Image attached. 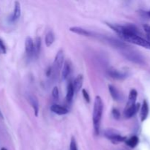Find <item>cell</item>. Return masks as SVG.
Returning a JSON list of instances; mask_svg holds the SVG:
<instances>
[{
	"instance_id": "obj_10",
	"label": "cell",
	"mask_w": 150,
	"mask_h": 150,
	"mask_svg": "<svg viewBox=\"0 0 150 150\" xmlns=\"http://www.w3.org/2000/svg\"><path fill=\"white\" fill-rule=\"evenodd\" d=\"M51 111L58 115H64L69 112V110L64 106L57 104H54L51 106Z\"/></svg>"
},
{
	"instance_id": "obj_16",
	"label": "cell",
	"mask_w": 150,
	"mask_h": 150,
	"mask_svg": "<svg viewBox=\"0 0 150 150\" xmlns=\"http://www.w3.org/2000/svg\"><path fill=\"white\" fill-rule=\"evenodd\" d=\"M75 95V91L74 88H73V83L70 82L67 84V94H66V100H67V102L70 103L73 100V96Z\"/></svg>"
},
{
	"instance_id": "obj_25",
	"label": "cell",
	"mask_w": 150,
	"mask_h": 150,
	"mask_svg": "<svg viewBox=\"0 0 150 150\" xmlns=\"http://www.w3.org/2000/svg\"><path fill=\"white\" fill-rule=\"evenodd\" d=\"M6 52H7V48H6L5 45L4 44L3 41L0 39V53L5 54Z\"/></svg>"
},
{
	"instance_id": "obj_15",
	"label": "cell",
	"mask_w": 150,
	"mask_h": 150,
	"mask_svg": "<svg viewBox=\"0 0 150 150\" xmlns=\"http://www.w3.org/2000/svg\"><path fill=\"white\" fill-rule=\"evenodd\" d=\"M70 31L76 34H79L80 35H84V36H90L92 35L90 32L82 27H79V26H72L70 28Z\"/></svg>"
},
{
	"instance_id": "obj_27",
	"label": "cell",
	"mask_w": 150,
	"mask_h": 150,
	"mask_svg": "<svg viewBox=\"0 0 150 150\" xmlns=\"http://www.w3.org/2000/svg\"><path fill=\"white\" fill-rule=\"evenodd\" d=\"M1 150H7V149H6V148L3 147V148H1Z\"/></svg>"
},
{
	"instance_id": "obj_17",
	"label": "cell",
	"mask_w": 150,
	"mask_h": 150,
	"mask_svg": "<svg viewBox=\"0 0 150 150\" xmlns=\"http://www.w3.org/2000/svg\"><path fill=\"white\" fill-rule=\"evenodd\" d=\"M108 90L114 100H119L121 98V95L116 87L112 85H108Z\"/></svg>"
},
{
	"instance_id": "obj_4",
	"label": "cell",
	"mask_w": 150,
	"mask_h": 150,
	"mask_svg": "<svg viewBox=\"0 0 150 150\" xmlns=\"http://www.w3.org/2000/svg\"><path fill=\"white\" fill-rule=\"evenodd\" d=\"M63 62H64V52H63L62 50H59L55 57L54 65L51 67L52 74H56L59 71L60 69L63 66Z\"/></svg>"
},
{
	"instance_id": "obj_23",
	"label": "cell",
	"mask_w": 150,
	"mask_h": 150,
	"mask_svg": "<svg viewBox=\"0 0 150 150\" xmlns=\"http://www.w3.org/2000/svg\"><path fill=\"white\" fill-rule=\"evenodd\" d=\"M144 29L145 33H146V37H147L148 38L147 40L150 42V25H148V24L144 25Z\"/></svg>"
},
{
	"instance_id": "obj_26",
	"label": "cell",
	"mask_w": 150,
	"mask_h": 150,
	"mask_svg": "<svg viewBox=\"0 0 150 150\" xmlns=\"http://www.w3.org/2000/svg\"><path fill=\"white\" fill-rule=\"evenodd\" d=\"M82 94H83V98H84L85 100L87 103L90 102V98H89V95L88 94V92H86V89H82Z\"/></svg>"
},
{
	"instance_id": "obj_13",
	"label": "cell",
	"mask_w": 150,
	"mask_h": 150,
	"mask_svg": "<svg viewBox=\"0 0 150 150\" xmlns=\"http://www.w3.org/2000/svg\"><path fill=\"white\" fill-rule=\"evenodd\" d=\"M62 78L63 80H66L69 77L71 72V66L68 62V61H66L64 63V65L62 66Z\"/></svg>"
},
{
	"instance_id": "obj_2",
	"label": "cell",
	"mask_w": 150,
	"mask_h": 150,
	"mask_svg": "<svg viewBox=\"0 0 150 150\" xmlns=\"http://www.w3.org/2000/svg\"><path fill=\"white\" fill-rule=\"evenodd\" d=\"M121 51L122 54L127 59L136 63V64H142L144 63V57L139 52L129 48V46H125V48H123L122 49H121Z\"/></svg>"
},
{
	"instance_id": "obj_12",
	"label": "cell",
	"mask_w": 150,
	"mask_h": 150,
	"mask_svg": "<svg viewBox=\"0 0 150 150\" xmlns=\"http://www.w3.org/2000/svg\"><path fill=\"white\" fill-rule=\"evenodd\" d=\"M83 77L82 75H79V76L75 79L73 83H73V88H74L75 93H78V92L81 90L82 86H83Z\"/></svg>"
},
{
	"instance_id": "obj_8",
	"label": "cell",
	"mask_w": 150,
	"mask_h": 150,
	"mask_svg": "<svg viewBox=\"0 0 150 150\" xmlns=\"http://www.w3.org/2000/svg\"><path fill=\"white\" fill-rule=\"evenodd\" d=\"M108 73L111 78L117 79V80H123L127 77V74L125 73L120 72L117 70H114V69H110Z\"/></svg>"
},
{
	"instance_id": "obj_7",
	"label": "cell",
	"mask_w": 150,
	"mask_h": 150,
	"mask_svg": "<svg viewBox=\"0 0 150 150\" xmlns=\"http://www.w3.org/2000/svg\"><path fill=\"white\" fill-rule=\"evenodd\" d=\"M21 14V4L18 1H16L15 2V7L14 10H13V13L12 16L10 17V21L15 22L17 21L20 18Z\"/></svg>"
},
{
	"instance_id": "obj_11",
	"label": "cell",
	"mask_w": 150,
	"mask_h": 150,
	"mask_svg": "<svg viewBox=\"0 0 150 150\" xmlns=\"http://www.w3.org/2000/svg\"><path fill=\"white\" fill-rule=\"evenodd\" d=\"M148 114H149V105L146 100H144L141 108V121L144 122L147 119Z\"/></svg>"
},
{
	"instance_id": "obj_24",
	"label": "cell",
	"mask_w": 150,
	"mask_h": 150,
	"mask_svg": "<svg viewBox=\"0 0 150 150\" xmlns=\"http://www.w3.org/2000/svg\"><path fill=\"white\" fill-rule=\"evenodd\" d=\"M112 116L114 119H116V120H119V119L120 118V116L121 115H120V112L119 111L118 109L114 108V109L112 110Z\"/></svg>"
},
{
	"instance_id": "obj_14",
	"label": "cell",
	"mask_w": 150,
	"mask_h": 150,
	"mask_svg": "<svg viewBox=\"0 0 150 150\" xmlns=\"http://www.w3.org/2000/svg\"><path fill=\"white\" fill-rule=\"evenodd\" d=\"M29 101L32 107L33 108L35 116L38 117V113H39V103H38V100L34 95H31V96L29 97Z\"/></svg>"
},
{
	"instance_id": "obj_18",
	"label": "cell",
	"mask_w": 150,
	"mask_h": 150,
	"mask_svg": "<svg viewBox=\"0 0 150 150\" xmlns=\"http://www.w3.org/2000/svg\"><path fill=\"white\" fill-rule=\"evenodd\" d=\"M126 144L128 146H130V148H135L136 146H137V145L139 143V139L138 136H133L131 138H130L129 139H127L125 141Z\"/></svg>"
},
{
	"instance_id": "obj_20",
	"label": "cell",
	"mask_w": 150,
	"mask_h": 150,
	"mask_svg": "<svg viewBox=\"0 0 150 150\" xmlns=\"http://www.w3.org/2000/svg\"><path fill=\"white\" fill-rule=\"evenodd\" d=\"M40 47H41V39L40 38H37L35 39V42L34 43V56L38 57L40 51Z\"/></svg>"
},
{
	"instance_id": "obj_3",
	"label": "cell",
	"mask_w": 150,
	"mask_h": 150,
	"mask_svg": "<svg viewBox=\"0 0 150 150\" xmlns=\"http://www.w3.org/2000/svg\"><path fill=\"white\" fill-rule=\"evenodd\" d=\"M104 134L107 139H109L113 144H115L125 142L127 140V138L125 136H122L118 132L113 130V129H108V130H105Z\"/></svg>"
},
{
	"instance_id": "obj_9",
	"label": "cell",
	"mask_w": 150,
	"mask_h": 150,
	"mask_svg": "<svg viewBox=\"0 0 150 150\" xmlns=\"http://www.w3.org/2000/svg\"><path fill=\"white\" fill-rule=\"evenodd\" d=\"M137 96H138V92L136 89H133L130 90V93H129V96H128V100H127V105H126V108H129V107H131L133 105H136V99H137Z\"/></svg>"
},
{
	"instance_id": "obj_21",
	"label": "cell",
	"mask_w": 150,
	"mask_h": 150,
	"mask_svg": "<svg viewBox=\"0 0 150 150\" xmlns=\"http://www.w3.org/2000/svg\"><path fill=\"white\" fill-rule=\"evenodd\" d=\"M70 150H78L77 144H76V139H75V137H73V136L71 138V141H70Z\"/></svg>"
},
{
	"instance_id": "obj_19",
	"label": "cell",
	"mask_w": 150,
	"mask_h": 150,
	"mask_svg": "<svg viewBox=\"0 0 150 150\" xmlns=\"http://www.w3.org/2000/svg\"><path fill=\"white\" fill-rule=\"evenodd\" d=\"M54 39H55V38H54V33H53V32H51V31L48 32V33L46 34L45 38V42L46 46H51V45L54 43Z\"/></svg>"
},
{
	"instance_id": "obj_1",
	"label": "cell",
	"mask_w": 150,
	"mask_h": 150,
	"mask_svg": "<svg viewBox=\"0 0 150 150\" xmlns=\"http://www.w3.org/2000/svg\"><path fill=\"white\" fill-rule=\"evenodd\" d=\"M103 111V103L102 98L100 96H96L94 103L93 114H92V120H93L94 129L95 134L99 135L100 127V121Z\"/></svg>"
},
{
	"instance_id": "obj_22",
	"label": "cell",
	"mask_w": 150,
	"mask_h": 150,
	"mask_svg": "<svg viewBox=\"0 0 150 150\" xmlns=\"http://www.w3.org/2000/svg\"><path fill=\"white\" fill-rule=\"evenodd\" d=\"M52 96L55 100L59 99V89L57 86H54V89H53Z\"/></svg>"
},
{
	"instance_id": "obj_5",
	"label": "cell",
	"mask_w": 150,
	"mask_h": 150,
	"mask_svg": "<svg viewBox=\"0 0 150 150\" xmlns=\"http://www.w3.org/2000/svg\"><path fill=\"white\" fill-rule=\"evenodd\" d=\"M25 51L28 57L34 56V42L30 37H27L25 40Z\"/></svg>"
},
{
	"instance_id": "obj_6",
	"label": "cell",
	"mask_w": 150,
	"mask_h": 150,
	"mask_svg": "<svg viewBox=\"0 0 150 150\" xmlns=\"http://www.w3.org/2000/svg\"><path fill=\"white\" fill-rule=\"evenodd\" d=\"M139 107H140V104L137 103L131 107L126 108L125 109V111H124L125 117L127 119H130V118H131V117H133V116H134L135 114L137 113V111H139Z\"/></svg>"
},
{
	"instance_id": "obj_28",
	"label": "cell",
	"mask_w": 150,
	"mask_h": 150,
	"mask_svg": "<svg viewBox=\"0 0 150 150\" xmlns=\"http://www.w3.org/2000/svg\"><path fill=\"white\" fill-rule=\"evenodd\" d=\"M148 16H149V18H150V11L148 12Z\"/></svg>"
}]
</instances>
